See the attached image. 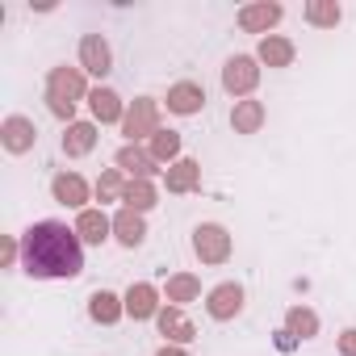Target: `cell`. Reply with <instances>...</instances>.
I'll return each instance as SVG.
<instances>
[{
    "label": "cell",
    "instance_id": "obj_1",
    "mask_svg": "<svg viewBox=\"0 0 356 356\" xmlns=\"http://www.w3.org/2000/svg\"><path fill=\"white\" fill-rule=\"evenodd\" d=\"M84 239L67 222H34L22 235V268L38 281H72L84 273Z\"/></svg>",
    "mask_w": 356,
    "mask_h": 356
},
{
    "label": "cell",
    "instance_id": "obj_2",
    "mask_svg": "<svg viewBox=\"0 0 356 356\" xmlns=\"http://www.w3.org/2000/svg\"><path fill=\"white\" fill-rule=\"evenodd\" d=\"M88 88H84V72L80 67H51L47 76V105L55 118H63L72 126V113H76V101H84Z\"/></svg>",
    "mask_w": 356,
    "mask_h": 356
},
{
    "label": "cell",
    "instance_id": "obj_3",
    "mask_svg": "<svg viewBox=\"0 0 356 356\" xmlns=\"http://www.w3.org/2000/svg\"><path fill=\"white\" fill-rule=\"evenodd\" d=\"M193 252H197L202 264H227V260H231V235H227V227L202 222V227L193 231Z\"/></svg>",
    "mask_w": 356,
    "mask_h": 356
},
{
    "label": "cell",
    "instance_id": "obj_4",
    "mask_svg": "<svg viewBox=\"0 0 356 356\" xmlns=\"http://www.w3.org/2000/svg\"><path fill=\"white\" fill-rule=\"evenodd\" d=\"M159 130V105L151 101V97H138L130 109H126V118H122V134L130 138V143H138V138H151Z\"/></svg>",
    "mask_w": 356,
    "mask_h": 356
},
{
    "label": "cell",
    "instance_id": "obj_5",
    "mask_svg": "<svg viewBox=\"0 0 356 356\" xmlns=\"http://www.w3.org/2000/svg\"><path fill=\"white\" fill-rule=\"evenodd\" d=\"M256 84H260V67H256L252 55H235V59H227V67H222V88H227L231 97H248Z\"/></svg>",
    "mask_w": 356,
    "mask_h": 356
},
{
    "label": "cell",
    "instance_id": "obj_6",
    "mask_svg": "<svg viewBox=\"0 0 356 356\" xmlns=\"http://www.w3.org/2000/svg\"><path fill=\"white\" fill-rule=\"evenodd\" d=\"M206 310H210V318H218V323L235 318V314L243 310V285H239V281H222V285H214L210 298H206Z\"/></svg>",
    "mask_w": 356,
    "mask_h": 356
},
{
    "label": "cell",
    "instance_id": "obj_7",
    "mask_svg": "<svg viewBox=\"0 0 356 356\" xmlns=\"http://www.w3.org/2000/svg\"><path fill=\"white\" fill-rule=\"evenodd\" d=\"M34 138H38V130H34V122L22 118V113H13V118L0 122V143H5V151H13V155H26V151L34 147Z\"/></svg>",
    "mask_w": 356,
    "mask_h": 356
},
{
    "label": "cell",
    "instance_id": "obj_8",
    "mask_svg": "<svg viewBox=\"0 0 356 356\" xmlns=\"http://www.w3.org/2000/svg\"><path fill=\"white\" fill-rule=\"evenodd\" d=\"M80 63H84V72H92V76H109V67H113L109 42H105L101 34H84V38H80Z\"/></svg>",
    "mask_w": 356,
    "mask_h": 356
},
{
    "label": "cell",
    "instance_id": "obj_9",
    "mask_svg": "<svg viewBox=\"0 0 356 356\" xmlns=\"http://www.w3.org/2000/svg\"><path fill=\"white\" fill-rule=\"evenodd\" d=\"M281 5L277 0H260V5H248V9H239V26L248 30V34H268L277 22H281Z\"/></svg>",
    "mask_w": 356,
    "mask_h": 356
},
{
    "label": "cell",
    "instance_id": "obj_10",
    "mask_svg": "<svg viewBox=\"0 0 356 356\" xmlns=\"http://www.w3.org/2000/svg\"><path fill=\"white\" fill-rule=\"evenodd\" d=\"M51 193H55L59 206L84 210V202H88V181H84V176H76V172H59L55 181H51Z\"/></svg>",
    "mask_w": 356,
    "mask_h": 356
},
{
    "label": "cell",
    "instance_id": "obj_11",
    "mask_svg": "<svg viewBox=\"0 0 356 356\" xmlns=\"http://www.w3.org/2000/svg\"><path fill=\"white\" fill-rule=\"evenodd\" d=\"M126 314H130L134 323L155 318V314H159V289H155V285H147V281L130 285V289H126Z\"/></svg>",
    "mask_w": 356,
    "mask_h": 356
},
{
    "label": "cell",
    "instance_id": "obj_12",
    "mask_svg": "<svg viewBox=\"0 0 356 356\" xmlns=\"http://www.w3.org/2000/svg\"><path fill=\"white\" fill-rule=\"evenodd\" d=\"M155 323H159V335H168V343H189V339L197 335V327L185 318L181 306H163V310L155 314Z\"/></svg>",
    "mask_w": 356,
    "mask_h": 356
},
{
    "label": "cell",
    "instance_id": "obj_13",
    "mask_svg": "<svg viewBox=\"0 0 356 356\" xmlns=\"http://www.w3.org/2000/svg\"><path fill=\"white\" fill-rule=\"evenodd\" d=\"M202 105H206V88L193 84V80H181V84H172V88H168V109H172V113L189 118V113H197Z\"/></svg>",
    "mask_w": 356,
    "mask_h": 356
},
{
    "label": "cell",
    "instance_id": "obj_14",
    "mask_svg": "<svg viewBox=\"0 0 356 356\" xmlns=\"http://www.w3.org/2000/svg\"><path fill=\"white\" fill-rule=\"evenodd\" d=\"M163 181H168V193H193L202 185V163L197 159H176L163 172Z\"/></svg>",
    "mask_w": 356,
    "mask_h": 356
},
{
    "label": "cell",
    "instance_id": "obj_15",
    "mask_svg": "<svg viewBox=\"0 0 356 356\" xmlns=\"http://www.w3.org/2000/svg\"><path fill=\"white\" fill-rule=\"evenodd\" d=\"M118 168H122V172H130L134 181H151V172H155V155H151V151H143L138 143H126V147L118 151Z\"/></svg>",
    "mask_w": 356,
    "mask_h": 356
},
{
    "label": "cell",
    "instance_id": "obj_16",
    "mask_svg": "<svg viewBox=\"0 0 356 356\" xmlns=\"http://www.w3.org/2000/svg\"><path fill=\"white\" fill-rule=\"evenodd\" d=\"M88 314H92V323L109 327V323H118V318L126 314V302H122L118 293H109V289H97V293L88 298Z\"/></svg>",
    "mask_w": 356,
    "mask_h": 356
},
{
    "label": "cell",
    "instance_id": "obj_17",
    "mask_svg": "<svg viewBox=\"0 0 356 356\" xmlns=\"http://www.w3.org/2000/svg\"><path fill=\"white\" fill-rule=\"evenodd\" d=\"M88 109H92L97 122H122V118H126L122 97H118L113 88H92V92H88Z\"/></svg>",
    "mask_w": 356,
    "mask_h": 356
},
{
    "label": "cell",
    "instance_id": "obj_18",
    "mask_svg": "<svg viewBox=\"0 0 356 356\" xmlns=\"http://www.w3.org/2000/svg\"><path fill=\"white\" fill-rule=\"evenodd\" d=\"M92 147H97V126H92V122H72L67 134H63V155L80 159V155H88Z\"/></svg>",
    "mask_w": 356,
    "mask_h": 356
},
{
    "label": "cell",
    "instance_id": "obj_19",
    "mask_svg": "<svg viewBox=\"0 0 356 356\" xmlns=\"http://www.w3.org/2000/svg\"><path fill=\"white\" fill-rule=\"evenodd\" d=\"M109 231H113V222L101 214V210H80V218H76V235L84 239V243H105L109 239Z\"/></svg>",
    "mask_w": 356,
    "mask_h": 356
},
{
    "label": "cell",
    "instance_id": "obj_20",
    "mask_svg": "<svg viewBox=\"0 0 356 356\" xmlns=\"http://www.w3.org/2000/svg\"><path fill=\"white\" fill-rule=\"evenodd\" d=\"M113 235H118L122 248H138V243L147 239L143 214H134V210H118V218H113Z\"/></svg>",
    "mask_w": 356,
    "mask_h": 356
},
{
    "label": "cell",
    "instance_id": "obj_21",
    "mask_svg": "<svg viewBox=\"0 0 356 356\" xmlns=\"http://www.w3.org/2000/svg\"><path fill=\"white\" fill-rule=\"evenodd\" d=\"M231 126H235V134H256V130L264 126V105H260V101H235Z\"/></svg>",
    "mask_w": 356,
    "mask_h": 356
},
{
    "label": "cell",
    "instance_id": "obj_22",
    "mask_svg": "<svg viewBox=\"0 0 356 356\" xmlns=\"http://www.w3.org/2000/svg\"><path fill=\"white\" fill-rule=\"evenodd\" d=\"M256 59L268 63V67H289V63H293V42L281 38V34H268V38L260 42V55H256Z\"/></svg>",
    "mask_w": 356,
    "mask_h": 356
},
{
    "label": "cell",
    "instance_id": "obj_23",
    "mask_svg": "<svg viewBox=\"0 0 356 356\" xmlns=\"http://www.w3.org/2000/svg\"><path fill=\"white\" fill-rule=\"evenodd\" d=\"M197 298H202V281H197L193 273H176V277H168V302L185 306V302H197Z\"/></svg>",
    "mask_w": 356,
    "mask_h": 356
},
{
    "label": "cell",
    "instance_id": "obj_24",
    "mask_svg": "<svg viewBox=\"0 0 356 356\" xmlns=\"http://www.w3.org/2000/svg\"><path fill=\"white\" fill-rule=\"evenodd\" d=\"M339 17H343V9L335 5V0H310V5H306V22L318 26V30H335Z\"/></svg>",
    "mask_w": 356,
    "mask_h": 356
},
{
    "label": "cell",
    "instance_id": "obj_25",
    "mask_svg": "<svg viewBox=\"0 0 356 356\" xmlns=\"http://www.w3.org/2000/svg\"><path fill=\"white\" fill-rule=\"evenodd\" d=\"M285 327H289V335H298V339H310V335H318V314H314L310 306H289V314H285Z\"/></svg>",
    "mask_w": 356,
    "mask_h": 356
},
{
    "label": "cell",
    "instance_id": "obj_26",
    "mask_svg": "<svg viewBox=\"0 0 356 356\" xmlns=\"http://www.w3.org/2000/svg\"><path fill=\"white\" fill-rule=\"evenodd\" d=\"M122 202H126V210L147 214V210L155 206V185H151V181H130L126 193H122Z\"/></svg>",
    "mask_w": 356,
    "mask_h": 356
},
{
    "label": "cell",
    "instance_id": "obj_27",
    "mask_svg": "<svg viewBox=\"0 0 356 356\" xmlns=\"http://www.w3.org/2000/svg\"><path fill=\"white\" fill-rule=\"evenodd\" d=\"M151 155H155V163H176V155H181V134L176 130H155L151 134Z\"/></svg>",
    "mask_w": 356,
    "mask_h": 356
},
{
    "label": "cell",
    "instance_id": "obj_28",
    "mask_svg": "<svg viewBox=\"0 0 356 356\" xmlns=\"http://www.w3.org/2000/svg\"><path fill=\"white\" fill-rule=\"evenodd\" d=\"M122 193H126L122 168H109V172H101V181H97V197H101V202H113V197H122Z\"/></svg>",
    "mask_w": 356,
    "mask_h": 356
},
{
    "label": "cell",
    "instance_id": "obj_29",
    "mask_svg": "<svg viewBox=\"0 0 356 356\" xmlns=\"http://www.w3.org/2000/svg\"><path fill=\"white\" fill-rule=\"evenodd\" d=\"M339 352H343V356H356V327H348V331L339 335Z\"/></svg>",
    "mask_w": 356,
    "mask_h": 356
},
{
    "label": "cell",
    "instance_id": "obj_30",
    "mask_svg": "<svg viewBox=\"0 0 356 356\" xmlns=\"http://www.w3.org/2000/svg\"><path fill=\"white\" fill-rule=\"evenodd\" d=\"M155 356H189V352H185V348H176V343H163Z\"/></svg>",
    "mask_w": 356,
    "mask_h": 356
}]
</instances>
